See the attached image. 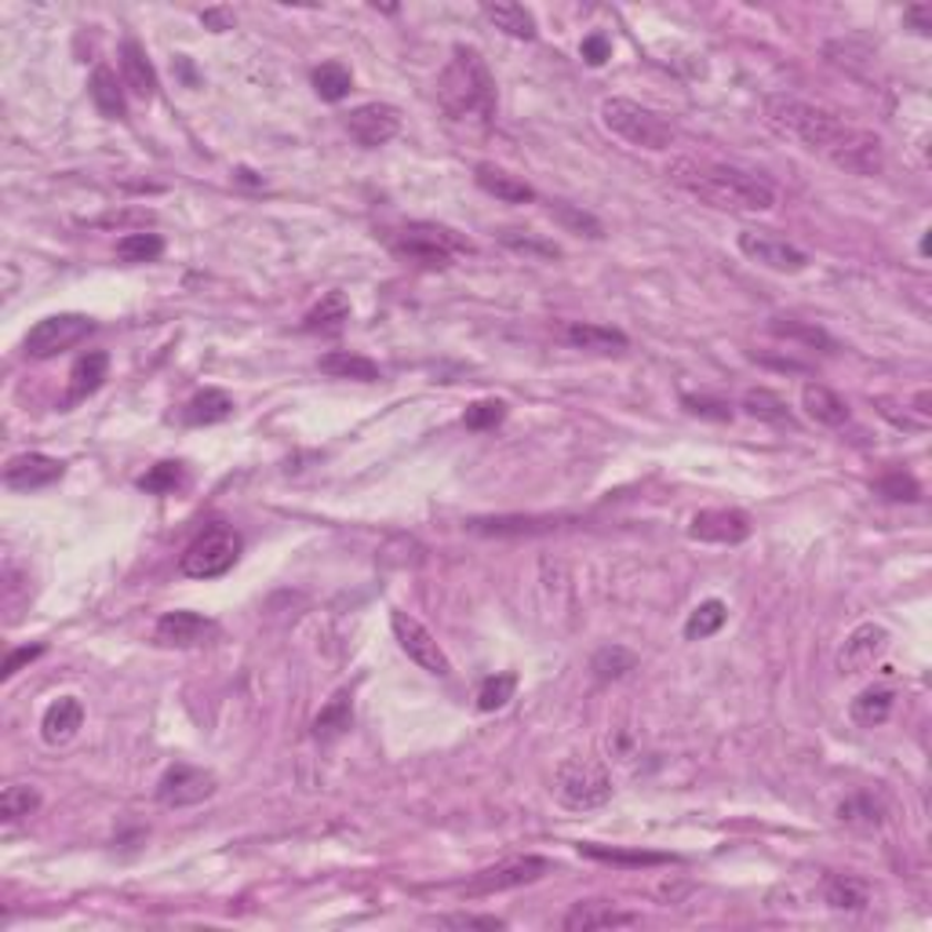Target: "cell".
I'll use <instances>...</instances> for the list:
<instances>
[{
	"instance_id": "obj_1",
	"label": "cell",
	"mask_w": 932,
	"mask_h": 932,
	"mask_svg": "<svg viewBox=\"0 0 932 932\" xmlns=\"http://www.w3.org/2000/svg\"><path fill=\"white\" fill-rule=\"evenodd\" d=\"M765 124L779 139L805 146L809 154L827 157L830 165L849 171V176L871 179L886 168V150L875 132H863L838 117L835 109L805 103L798 95H768L765 98Z\"/></svg>"
},
{
	"instance_id": "obj_2",
	"label": "cell",
	"mask_w": 932,
	"mask_h": 932,
	"mask_svg": "<svg viewBox=\"0 0 932 932\" xmlns=\"http://www.w3.org/2000/svg\"><path fill=\"white\" fill-rule=\"evenodd\" d=\"M667 176L695 201L711 205L718 211H768L776 205V186L754 176V171L722 165V160L703 157H678L670 160Z\"/></svg>"
},
{
	"instance_id": "obj_3",
	"label": "cell",
	"mask_w": 932,
	"mask_h": 932,
	"mask_svg": "<svg viewBox=\"0 0 932 932\" xmlns=\"http://www.w3.org/2000/svg\"><path fill=\"white\" fill-rule=\"evenodd\" d=\"M438 103L452 121H481L495 117V77L478 48H452L449 66L438 77Z\"/></svg>"
},
{
	"instance_id": "obj_4",
	"label": "cell",
	"mask_w": 932,
	"mask_h": 932,
	"mask_svg": "<svg viewBox=\"0 0 932 932\" xmlns=\"http://www.w3.org/2000/svg\"><path fill=\"white\" fill-rule=\"evenodd\" d=\"M390 252L401 263L422 270H449L459 255L474 252V244L463 233L441 227V222H405L401 230L390 233Z\"/></svg>"
},
{
	"instance_id": "obj_5",
	"label": "cell",
	"mask_w": 932,
	"mask_h": 932,
	"mask_svg": "<svg viewBox=\"0 0 932 932\" xmlns=\"http://www.w3.org/2000/svg\"><path fill=\"white\" fill-rule=\"evenodd\" d=\"M601 124L612 135H619L624 143L638 146V150H652V154H663L674 146V128H670V121H663L656 109L633 103V98H605L601 103Z\"/></svg>"
},
{
	"instance_id": "obj_6",
	"label": "cell",
	"mask_w": 932,
	"mask_h": 932,
	"mask_svg": "<svg viewBox=\"0 0 932 932\" xmlns=\"http://www.w3.org/2000/svg\"><path fill=\"white\" fill-rule=\"evenodd\" d=\"M612 776L598 757H565L554 773V798L572 813H590L612 802Z\"/></svg>"
},
{
	"instance_id": "obj_7",
	"label": "cell",
	"mask_w": 932,
	"mask_h": 932,
	"mask_svg": "<svg viewBox=\"0 0 932 932\" xmlns=\"http://www.w3.org/2000/svg\"><path fill=\"white\" fill-rule=\"evenodd\" d=\"M241 532L227 525V521H216V525H208L201 536H197L190 546L182 551L179 557V572L190 579H216V576H227V572L238 565L241 557Z\"/></svg>"
},
{
	"instance_id": "obj_8",
	"label": "cell",
	"mask_w": 932,
	"mask_h": 932,
	"mask_svg": "<svg viewBox=\"0 0 932 932\" xmlns=\"http://www.w3.org/2000/svg\"><path fill=\"white\" fill-rule=\"evenodd\" d=\"M95 332V321L88 314H52L44 321H36V325L27 332V357L33 362H48V357H55L62 350H70V346H77L81 339H88Z\"/></svg>"
},
{
	"instance_id": "obj_9",
	"label": "cell",
	"mask_w": 932,
	"mask_h": 932,
	"mask_svg": "<svg viewBox=\"0 0 932 932\" xmlns=\"http://www.w3.org/2000/svg\"><path fill=\"white\" fill-rule=\"evenodd\" d=\"M546 871H551V863H546L543 856H514V860L484 867V871H478L470 881H463L459 892H463V897H495V892L532 886V881H540Z\"/></svg>"
},
{
	"instance_id": "obj_10",
	"label": "cell",
	"mask_w": 932,
	"mask_h": 932,
	"mask_svg": "<svg viewBox=\"0 0 932 932\" xmlns=\"http://www.w3.org/2000/svg\"><path fill=\"white\" fill-rule=\"evenodd\" d=\"M390 627H394V638L397 645L408 652V660H412L416 667H422L427 674L433 678H449L452 674V663H449V656H444V649L438 645V638L419 624L416 616H408L401 612V608H394L390 612Z\"/></svg>"
},
{
	"instance_id": "obj_11",
	"label": "cell",
	"mask_w": 932,
	"mask_h": 932,
	"mask_svg": "<svg viewBox=\"0 0 932 932\" xmlns=\"http://www.w3.org/2000/svg\"><path fill=\"white\" fill-rule=\"evenodd\" d=\"M216 790H219L216 773L179 762V765H171L165 776H160V783H157V802L165 805V809H186V805H201V802H208Z\"/></svg>"
},
{
	"instance_id": "obj_12",
	"label": "cell",
	"mask_w": 932,
	"mask_h": 932,
	"mask_svg": "<svg viewBox=\"0 0 932 932\" xmlns=\"http://www.w3.org/2000/svg\"><path fill=\"white\" fill-rule=\"evenodd\" d=\"M740 252L751 259V263L776 270V273H802L809 270V255L802 248H794L790 241L776 238L773 230H740Z\"/></svg>"
},
{
	"instance_id": "obj_13",
	"label": "cell",
	"mask_w": 932,
	"mask_h": 932,
	"mask_svg": "<svg viewBox=\"0 0 932 932\" xmlns=\"http://www.w3.org/2000/svg\"><path fill=\"white\" fill-rule=\"evenodd\" d=\"M216 638H219L216 619H208L201 612H190V608L165 612L154 627V641L165 645V649H197V645H208Z\"/></svg>"
},
{
	"instance_id": "obj_14",
	"label": "cell",
	"mask_w": 932,
	"mask_h": 932,
	"mask_svg": "<svg viewBox=\"0 0 932 932\" xmlns=\"http://www.w3.org/2000/svg\"><path fill=\"white\" fill-rule=\"evenodd\" d=\"M346 132L365 150H379V146H387L401 132V114L387 103H365L346 114Z\"/></svg>"
},
{
	"instance_id": "obj_15",
	"label": "cell",
	"mask_w": 932,
	"mask_h": 932,
	"mask_svg": "<svg viewBox=\"0 0 932 932\" xmlns=\"http://www.w3.org/2000/svg\"><path fill=\"white\" fill-rule=\"evenodd\" d=\"M889 630L881 624H860L849 638H845L838 652V670L841 674H867L875 663H881V656L889 652Z\"/></svg>"
},
{
	"instance_id": "obj_16",
	"label": "cell",
	"mask_w": 932,
	"mask_h": 932,
	"mask_svg": "<svg viewBox=\"0 0 932 932\" xmlns=\"http://www.w3.org/2000/svg\"><path fill=\"white\" fill-rule=\"evenodd\" d=\"M689 536L700 543L736 546L751 536V517L743 511H729V506H722V511H700L692 517Z\"/></svg>"
},
{
	"instance_id": "obj_17",
	"label": "cell",
	"mask_w": 932,
	"mask_h": 932,
	"mask_svg": "<svg viewBox=\"0 0 932 932\" xmlns=\"http://www.w3.org/2000/svg\"><path fill=\"white\" fill-rule=\"evenodd\" d=\"M62 478V463L44 452H19L8 459L4 467V484L11 492H36L48 489Z\"/></svg>"
},
{
	"instance_id": "obj_18",
	"label": "cell",
	"mask_w": 932,
	"mask_h": 932,
	"mask_svg": "<svg viewBox=\"0 0 932 932\" xmlns=\"http://www.w3.org/2000/svg\"><path fill=\"white\" fill-rule=\"evenodd\" d=\"M641 918L630 914V911H619L612 903H601V900H587V903H576L572 911L565 914L562 929L565 932H594V929H630L638 925Z\"/></svg>"
},
{
	"instance_id": "obj_19",
	"label": "cell",
	"mask_w": 932,
	"mask_h": 932,
	"mask_svg": "<svg viewBox=\"0 0 932 932\" xmlns=\"http://www.w3.org/2000/svg\"><path fill=\"white\" fill-rule=\"evenodd\" d=\"M106 371H109L106 350H88L84 357H77L70 368V387H66V397H62V405L73 408V405L88 401V397L106 383Z\"/></svg>"
},
{
	"instance_id": "obj_20",
	"label": "cell",
	"mask_w": 932,
	"mask_h": 932,
	"mask_svg": "<svg viewBox=\"0 0 932 932\" xmlns=\"http://www.w3.org/2000/svg\"><path fill=\"white\" fill-rule=\"evenodd\" d=\"M81 725H84V703L77 695H59L41 718V736L48 747H62V743H70L77 736Z\"/></svg>"
},
{
	"instance_id": "obj_21",
	"label": "cell",
	"mask_w": 932,
	"mask_h": 932,
	"mask_svg": "<svg viewBox=\"0 0 932 932\" xmlns=\"http://www.w3.org/2000/svg\"><path fill=\"white\" fill-rule=\"evenodd\" d=\"M474 182L481 186L484 193L495 197V201H503V205H528V201H536V190H532L525 179L511 176L506 168L478 165L474 168Z\"/></svg>"
},
{
	"instance_id": "obj_22",
	"label": "cell",
	"mask_w": 932,
	"mask_h": 932,
	"mask_svg": "<svg viewBox=\"0 0 932 932\" xmlns=\"http://www.w3.org/2000/svg\"><path fill=\"white\" fill-rule=\"evenodd\" d=\"M565 339L576 346V350H587V354H624L630 346V339L619 328L594 325V321H572L565 328Z\"/></svg>"
},
{
	"instance_id": "obj_23",
	"label": "cell",
	"mask_w": 932,
	"mask_h": 932,
	"mask_svg": "<svg viewBox=\"0 0 932 932\" xmlns=\"http://www.w3.org/2000/svg\"><path fill=\"white\" fill-rule=\"evenodd\" d=\"M121 73H124V84L132 88V95L139 98H154L157 95V70L150 55H146V48L139 41H124L121 44Z\"/></svg>"
},
{
	"instance_id": "obj_24",
	"label": "cell",
	"mask_w": 932,
	"mask_h": 932,
	"mask_svg": "<svg viewBox=\"0 0 932 932\" xmlns=\"http://www.w3.org/2000/svg\"><path fill=\"white\" fill-rule=\"evenodd\" d=\"M802 408L813 422H819V427H845V422H849V405H845L830 387H824V383H805Z\"/></svg>"
},
{
	"instance_id": "obj_25",
	"label": "cell",
	"mask_w": 932,
	"mask_h": 932,
	"mask_svg": "<svg viewBox=\"0 0 932 932\" xmlns=\"http://www.w3.org/2000/svg\"><path fill=\"white\" fill-rule=\"evenodd\" d=\"M481 15L492 22L495 30H503L506 36H517V41H536V15L525 4H511V0H500V4H481Z\"/></svg>"
},
{
	"instance_id": "obj_26",
	"label": "cell",
	"mask_w": 932,
	"mask_h": 932,
	"mask_svg": "<svg viewBox=\"0 0 932 932\" xmlns=\"http://www.w3.org/2000/svg\"><path fill=\"white\" fill-rule=\"evenodd\" d=\"M230 416H233V397L216 387L193 394L182 405V422H190V427H216V422H227Z\"/></svg>"
},
{
	"instance_id": "obj_27",
	"label": "cell",
	"mask_w": 932,
	"mask_h": 932,
	"mask_svg": "<svg viewBox=\"0 0 932 932\" xmlns=\"http://www.w3.org/2000/svg\"><path fill=\"white\" fill-rule=\"evenodd\" d=\"M88 92H92V103L103 117L109 121H124L128 117V103H124V88L117 81V73L109 66H95L92 81H88Z\"/></svg>"
},
{
	"instance_id": "obj_28",
	"label": "cell",
	"mask_w": 932,
	"mask_h": 932,
	"mask_svg": "<svg viewBox=\"0 0 932 932\" xmlns=\"http://www.w3.org/2000/svg\"><path fill=\"white\" fill-rule=\"evenodd\" d=\"M354 725V703H350V692H335L332 700L321 706V714L314 718V736L321 743H332V740H339L346 736Z\"/></svg>"
},
{
	"instance_id": "obj_29",
	"label": "cell",
	"mask_w": 932,
	"mask_h": 932,
	"mask_svg": "<svg viewBox=\"0 0 932 932\" xmlns=\"http://www.w3.org/2000/svg\"><path fill=\"white\" fill-rule=\"evenodd\" d=\"M892 703H897V692H892L889 685H871V689H863V692L849 703V718H852L856 725L875 729V725H881V722H889Z\"/></svg>"
},
{
	"instance_id": "obj_30",
	"label": "cell",
	"mask_w": 932,
	"mask_h": 932,
	"mask_svg": "<svg viewBox=\"0 0 932 932\" xmlns=\"http://www.w3.org/2000/svg\"><path fill=\"white\" fill-rule=\"evenodd\" d=\"M579 852L583 856H590V860H598V863H612V867H660V863H670L674 856H667V852H649V849H619V845H598V841H583L579 845Z\"/></svg>"
},
{
	"instance_id": "obj_31",
	"label": "cell",
	"mask_w": 932,
	"mask_h": 932,
	"mask_svg": "<svg viewBox=\"0 0 932 932\" xmlns=\"http://www.w3.org/2000/svg\"><path fill=\"white\" fill-rule=\"evenodd\" d=\"M317 368L332 379H357V383H376L379 379V365L365 354H350V350H332L317 362Z\"/></svg>"
},
{
	"instance_id": "obj_32",
	"label": "cell",
	"mask_w": 932,
	"mask_h": 932,
	"mask_svg": "<svg viewBox=\"0 0 932 932\" xmlns=\"http://www.w3.org/2000/svg\"><path fill=\"white\" fill-rule=\"evenodd\" d=\"M824 900L835 907V911H863L871 892H867L863 881H856L852 875H830L824 886Z\"/></svg>"
},
{
	"instance_id": "obj_33",
	"label": "cell",
	"mask_w": 932,
	"mask_h": 932,
	"mask_svg": "<svg viewBox=\"0 0 932 932\" xmlns=\"http://www.w3.org/2000/svg\"><path fill=\"white\" fill-rule=\"evenodd\" d=\"M343 321H350V300L343 292H328L314 310L306 314L303 328L306 332H339Z\"/></svg>"
},
{
	"instance_id": "obj_34",
	"label": "cell",
	"mask_w": 932,
	"mask_h": 932,
	"mask_svg": "<svg viewBox=\"0 0 932 932\" xmlns=\"http://www.w3.org/2000/svg\"><path fill=\"white\" fill-rule=\"evenodd\" d=\"M725 619H729L725 601H718V598L700 601V605H695L692 612H689V619H685V638H689V641H706V638H714V633L725 627Z\"/></svg>"
},
{
	"instance_id": "obj_35",
	"label": "cell",
	"mask_w": 932,
	"mask_h": 932,
	"mask_svg": "<svg viewBox=\"0 0 932 932\" xmlns=\"http://www.w3.org/2000/svg\"><path fill=\"white\" fill-rule=\"evenodd\" d=\"M743 408H747V416L762 419V422H776V427H794V416H790L787 401H783L779 394L765 390V387L743 394Z\"/></svg>"
},
{
	"instance_id": "obj_36",
	"label": "cell",
	"mask_w": 932,
	"mask_h": 932,
	"mask_svg": "<svg viewBox=\"0 0 932 932\" xmlns=\"http://www.w3.org/2000/svg\"><path fill=\"white\" fill-rule=\"evenodd\" d=\"M354 88V73L343 66V62H321L314 70V92L325 98V103H343Z\"/></svg>"
},
{
	"instance_id": "obj_37",
	"label": "cell",
	"mask_w": 932,
	"mask_h": 932,
	"mask_svg": "<svg viewBox=\"0 0 932 932\" xmlns=\"http://www.w3.org/2000/svg\"><path fill=\"white\" fill-rule=\"evenodd\" d=\"M36 809H41V794H36V787H30V783H11V787H4V794H0V819H4V824H19V819L33 816Z\"/></svg>"
},
{
	"instance_id": "obj_38",
	"label": "cell",
	"mask_w": 932,
	"mask_h": 932,
	"mask_svg": "<svg viewBox=\"0 0 932 932\" xmlns=\"http://www.w3.org/2000/svg\"><path fill=\"white\" fill-rule=\"evenodd\" d=\"M633 667H638V656L624 649V645H605V649L594 652V660H590V670L598 681H616V678L630 674Z\"/></svg>"
},
{
	"instance_id": "obj_39",
	"label": "cell",
	"mask_w": 932,
	"mask_h": 932,
	"mask_svg": "<svg viewBox=\"0 0 932 932\" xmlns=\"http://www.w3.org/2000/svg\"><path fill=\"white\" fill-rule=\"evenodd\" d=\"M165 252V241L157 233H124L117 241V259L121 263H154Z\"/></svg>"
},
{
	"instance_id": "obj_40",
	"label": "cell",
	"mask_w": 932,
	"mask_h": 932,
	"mask_svg": "<svg viewBox=\"0 0 932 932\" xmlns=\"http://www.w3.org/2000/svg\"><path fill=\"white\" fill-rule=\"evenodd\" d=\"M514 689H517V674H511V670L484 678L481 689H478V711H484V714L500 711V706H506V703L514 700Z\"/></svg>"
},
{
	"instance_id": "obj_41",
	"label": "cell",
	"mask_w": 932,
	"mask_h": 932,
	"mask_svg": "<svg viewBox=\"0 0 932 932\" xmlns=\"http://www.w3.org/2000/svg\"><path fill=\"white\" fill-rule=\"evenodd\" d=\"M875 489H878L881 500H892V503H918L922 500V484H918L911 474H903V470H892V474L881 478Z\"/></svg>"
},
{
	"instance_id": "obj_42",
	"label": "cell",
	"mask_w": 932,
	"mask_h": 932,
	"mask_svg": "<svg viewBox=\"0 0 932 932\" xmlns=\"http://www.w3.org/2000/svg\"><path fill=\"white\" fill-rule=\"evenodd\" d=\"M773 332L783 335V339H798V343H809V346H824V350H835V339H830L824 328L805 325V321H783V317H776Z\"/></svg>"
},
{
	"instance_id": "obj_43",
	"label": "cell",
	"mask_w": 932,
	"mask_h": 932,
	"mask_svg": "<svg viewBox=\"0 0 932 932\" xmlns=\"http://www.w3.org/2000/svg\"><path fill=\"white\" fill-rule=\"evenodd\" d=\"M182 484V463H157L150 467L146 474L139 478V489L143 492H154V495H165V492H176Z\"/></svg>"
},
{
	"instance_id": "obj_44",
	"label": "cell",
	"mask_w": 932,
	"mask_h": 932,
	"mask_svg": "<svg viewBox=\"0 0 932 932\" xmlns=\"http://www.w3.org/2000/svg\"><path fill=\"white\" fill-rule=\"evenodd\" d=\"M503 419H506V405L495 401V397H484V401L467 405V412H463V422L470 430H492V427H500Z\"/></svg>"
},
{
	"instance_id": "obj_45",
	"label": "cell",
	"mask_w": 932,
	"mask_h": 932,
	"mask_svg": "<svg viewBox=\"0 0 932 932\" xmlns=\"http://www.w3.org/2000/svg\"><path fill=\"white\" fill-rule=\"evenodd\" d=\"M551 216L562 219L568 230H576L579 238H601V233H605L598 219L587 216V211H576L572 205H554V208H551Z\"/></svg>"
},
{
	"instance_id": "obj_46",
	"label": "cell",
	"mask_w": 932,
	"mask_h": 932,
	"mask_svg": "<svg viewBox=\"0 0 932 932\" xmlns=\"http://www.w3.org/2000/svg\"><path fill=\"white\" fill-rule=\"evenodd\" d=\"M681 405H685L692 416H703V419H718V422H729V419H732V408H729L725 401H714V397L685 394V397H681Z\"/></svg>"
},
{
	"instance_id": "obj_47",
	"label": "cell",
	"mask_w": 932,
	"mask_h": 932,
	"mask_svg": "<svg viewBox=\"0 0 932 932\" xmlns=\"http://www.w3.org/2000/svg\"><path fill=\"white\" fill-rule=\"evenodd\" d=\"M503 244L514 248V252H521V255H540V259H557V255H562V252H557V244H546V241H536V238H521L517 230H506Z\"/></svg>"
},
{
	"instance_id": "obj_48",
	"label": "cell",
	"mask_w": 932,
	"mask_h": 932,
	"mask_svg": "<svg viewBox=\"0 0 932 932\" xmlns=\"http://www.w3.org/2000/svg\"><path fill=\"white\" fill-rule=\"evenodd\" d=\"M438 925H449V929H503L506 922L503 918H492V914H444V918H438Z\"/></svg>"
},
{
	"instance_id": "obj_49",
	"label": "cell",
	"mask_w": 932,
	"mask_h": 932,
	"mask_svg": "<svg viewBox=\"0 0 932 932\" xmlns=\"http://www.w3.org/2000/svg\"><path fill=\"white\" fill-rule=\"evenodd\" d=\"M36 656H44V645H22V649H11V652H8V660H4V670H0V678L11 681V678L19 674L22 667L33 663Z\"/></svg>"
},
{
	"instance_id": "obj_50",
	"label": "cell",
	"mask_w": 932,
	"mask_h": 932,
	"mask_svg": "<svg viewBox=\"0 0 932 932\" xmlns=\"http://www.w3.org/2000/svg\"><path fill=\"white\" fill-rule=\"evenodd\" d=\"M583 59L590 62V66H605L608 59H612V44H608V36L605 33H590V36H583Z\"/></svg>"
},
{
	"instance_id": "obj_51",
	"label": "cell",
	"mask_w": 932,
	"mask_h": 932,
	"mask_svg": "<svg viewBox=\"0 0 932 932\" xmlns=\"http://www.w3.org/2000/svg\"><path fill=\"white\" fill-rule=\"evenodd\" d=\"M201 22L211 33H227V30H233V22L238 19H233L230 8H208V11H201Z\"/></svg>"
},
{
	"instance_id": "obj_52",
	"label": "cell",
	"mask_w": 932,
	"mask_h": 932,
	"mask_svg": "<svg viewBox=\"0 0 932 932\" xmlns=\"http://www.w3.org/2000/svg\"><path fill=\"white\" fill-rule=\"evenodd\" d=\"M903 22H911L918 33H929L932 30V4H914L903 11Z\"/></svg>"
}]
</instances>
